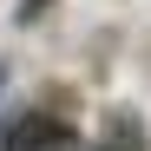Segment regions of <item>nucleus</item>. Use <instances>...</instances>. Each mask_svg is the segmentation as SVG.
Instances as JSON below:
<instances>
[{
	"label": "nucleus",
	"instance_id": "obj_1",
	"mask_svg": "<svg viewBox=\"0 0 151 151\" xmlns=\"http://www.w3.org/2000/svg\"><path fill=\"white\" fill-rule=\"evenodd\" d=\"M0 151H79V138L46 112H20L13 125H0Z\"/></svg>",
	"mask_w": 151,
	"mask_h": 151
},
{
	"label": "nucleus",
	"instance_id": "obj_2",
	"mask_svg": "<svg viewBox=\"0 0 151 151\" xmlns=\"http://www.w3.org/2000/svg\"><path fill=\"white\" fill-rule=\"evenodd\" d=\"M99 151H145V125L132 118V112H118L112 118V132H105V145Z\"/></svg>",
	"mask_w": 151,
	"mask_h": 151
},
{
	"label": "nucleus",
	"instance_id": "obj_3",
	"mask_svg": "<svg viewBox=\"0 0 151 151\" xmlns=\"http://www.w3.org/2000/svg\"><path fill=\"white\" fill-rule=\"evenodd\" d=\"M0 86H7V66H0Z\"/></svg>",
	"mask_w": 151,
	"mask_h": 151
}]
</instances>
